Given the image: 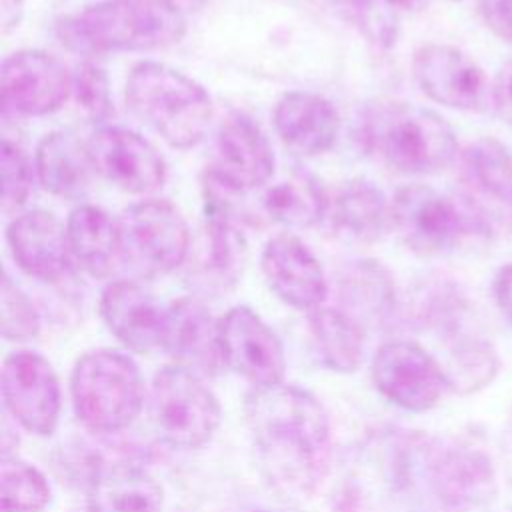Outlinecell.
<instances>
[{
    "label": "cell",
    "instance_id": "5",
    "mask_svg": "<svg viewBox=\"0 0 512 512\" xmlns=\"http://www.w3.org/2000/svg\"><path fill=\"white\" fill-rule=\"evenodd\" d=\"M70 392L78 420L94 432L124 430L136 420L144 402L136 362L112 348H98L76 360Z\"/></svg>",
    "mask_w": 512,
    "mask_h": 512
},
{
    "label": "cell",
    "instance_id": "16",
    "mask_svg": "<svg viewBox=\"0 0 512 512\" xmlns=\"http://www.w3.org/2000/svg\"><path fill=\"white\" fill-rule=\"evenodd\" d=\"M6 242L18 268L42 282H58L72 268L68 232L48 210L34 208L12 218Z\"/></svg>",
    "mask_w": 512,
    "mask_h": 512
},
{
    "label": "cell",
    "instance_id": "28",
    "mask_svg": "<svg viewBox=\"0 0 512 512\" xmlns=\"http://www.w3.org/2000/svg\"><path fill=\"white\" fill-rule=\"evenodd\" d=\"M342 302L350 308L348 314L382 320L392 314L396 290L390 272L376 260H354L340 274Z\"/></svg>",
    "mask_w": 512,
    "mask_h": 512
},
{
    "label": "cell",
    "instance_id": "15",
    "mask_svg": "<svg viewBox=\"0 0 512 512\" xmlns=\"http://www.w3.org/2000/svg\"><path fill=\"white\" fill-rule=\"evenodd\" d=\"M262 274L270 290L298 310L318 308L328 294L322 264L294 234H278L262 250Z\"/></svg>",
    "mask_w": 512,
    "mask_h": 512
},
{
    "label": "cell",
    "instance_id": "41",
    "mask_svg": "<svg viewBox=\"0 0 512 512\" xmlns=\"http://www.w3.org/2000/svg\"><path fill=\"white\" fill-rule=\"evenodd\" d=\"M256 512H268V510H256Z\"/></svg>",
    "mask_w": 512,
    "mask_h": 512
},
{
    "label": "cell",
    "instance_id": "14",
    "mask_svg": "<svg viewBox=\"0 0 512 512\" xmlns=\"http://www.w3.org/2000/svg\"><path fill=\"white\" fill-rule=\"evenodd\" d=\"M86 148L94 172L128 194H146L164 184L162 154L132 130L104 126L88 138Z\"/></svg>",
    "mask_w": 512,
    "mask_h": 512
},
{
    "label": "cell",
    "instance_id": "18",
    "mask_svg": "<svg viewBox=\"0 0 512 512\" xmlns=\"http://www.w3.org/2000/svg\"><path fill=\"white\" fill-rule=\"evenodd\" d=\"M212 170L240 192L262 186L272 178V146L250 116L232 112L222 120L216 134V162Z\"/></svg>",
    "mask_w": 512,
    "mask_h": 512
},
{
    "label": "cell",
    "instance_id": "4",
    "mask_svg": "<svg viewBox=\"0 0 512 512\" xmlns=\"http://www.w3.org/2000/svg\"><path fill=\"white\" fill-rule=\"evenodd\" d=\"M126 100L136 116L180 150L196 146L214 116L212 100L196 80L150 60L132 66Z\"/></svg>",
    "mask_w": 512,
    "mask_h": 512
},
{
    "label": "cell",
    "instance_id": "33",
    "mask_svg": "<svg viewBox=\"0 0 512 512\" xmlns=\"http://www.w3.org/2000/svg\"><path fill=\"white\" fill-rule=\"evenodd\" d=\"M72 92L82 112L92 122H106L114 112L106 72L94 62H84L72 76Z\"/></svg>",
    "mask_w": 512,
    "mask_h": 512
},
{
    "label": "cell",
    "instance_id": "40",
    "mask_svg": "<svg viewBox=\"0 0 512 512\" xmlns=\"http://www.w3.org/2000/svg\"><path fill=\"white\" fill-rule=\"evenodd\" d=\"M182 12L186 10H200L204 4H208L210 0H172Z\"/></svg>",
    "mask_w": 512,
    "mask_h": 512
},
{
    "label": "cell",
    "instance_id": "21",
    "mask_svg": "<svg viewBox=\"0 0 512 512\" xmlns=\"http://www.w3.org/2000/svg\"><path fill=\"white\" fill-rule=\"evenodd\" d=\"M328 210H332L334 230L350 242L370 244L392 228L390 200L366 178L342 182Z\"/></svg>",
    "mask_w": 512,
    "mask_h": 512
},
{
    "label": "cell",
    "instance_id": "9",
    "mask_svg": "<svg viewBox=\"0 0 512 512\" xmlns=\"http://www.w3.org/2000/svg\"><path fill=\"white\" fill-rule=\"evenodd\" d=\"M372 380L384 398L410 412L434 408L450 388L440 362L408 340H392L376 350Z\"/></svg>",
    "mask_w": 512,
    "mask_h": 512
},
{
    "label": "cell",
    "instance_id": "39",
    "mask_svg": "<svg viewBox=\"0 0 512 512\" xmlns=\"http://www.w3.org/2000/svg\"><path fill=\"white\" fill-rule=\"evenodd\" d=\"M396 10H406V12H418L424 10L430 0H388Z\"/></svg>",
    "mask_w": 512,
    "mask_h": 512
},
{
    "label": "cell",
    "instance_id": "17",
    "mask_svg": "<svg viewBox=\"0 0 512 512\" xmlns=\"http://www.w3.org/2000/svg\"><path fill=\"white\" fill-rule=\"evenodd\" d=\"M100 314L108 330L130 350L150 354L164 348L168 308L136 282H112L100 298Z\"/></svg>",
    "mask_w": 512,
    "mask_h": 512
},
{
    "label": "cell",
    "instance_id": "8",
    "mask_svg": "<svg viewBox=\"0 0 512 512\" xmlns=\"http://www.w3.org/2000/svg\"><path fill=\"white\" fill-rule=\"evenodd\" d=\"M120 260L142 276L176 270L188 256L190 232L182 214L166 200H142L118 218Z\"/></svg>",
    "mask_w": 512,
    "mask_h": 512
},
{
    "label": "cell",
    "instance_id": "6",
    "mask_svg": "<svg viewBox=\"0 0 512 512\" xmlns=\"http://www.w3.org/2000/svg\"><path fill=\"white\" fill-rule=\"evenodd\" d=\"M392 228L420 256H442L486 232L484 212L468 198L426 184L400 188L390 200Z\"/></svg>",
    "mask_w": 512,
    "mask_h": 512
},
{
    "label": "cell",
    "instance_id": "36",
    "mask_svg": "<svg viewBox=\"0 0 512 512\" xmlns=\"http://www.w3.org/2000/svg\"><path fill=\"white\" fill-rule=\"evenodd\" d=\"M492 108L512 126V60H506L492 80Z\"/></svg>",
    "mask_w": 512,
    "mask_h": 512
},
{
    "label": "cell",
    "instance_id": "23",
    "mask_svg": "<svg viewBox=\"0 0 512 512\" xmlns=\"http://www.w3.org/2000/svg\"><path fill=\"white\" fill-rule=\"evenodd\" d=\"M34 166L42 188L64 200L84 196L94 170L86 144L68 132L46 134L36 148Z\"/></svg>",
    "mask_w": 512,
    "mask_h": 512
},
{
    "label": "cell",
    "instance_id": "25",
    "mask_svg": "<svg viewBox=\"0 0 512 512\" xmlns=\"http://www.w3.org/2000/svg\"><path fill=\"white\" fill-rule=\"evenodd\" d=\"M66 232L72 256L90 276L106 278L112 274L120 260L118 220H112L98 206L80 204L70 212Z\"/></svg>",
    "mask_w": 512,
    "mask_h": 512
},
{
    "label": "cell",
    "instance_id": "1",
    "mask_svg": "<svg viewBox=\"0 0 512 512\" xmlns=\"http://www.w3.org/2000/svg\"><path fill=\"white\" fill-rule=\"evenodd\" d=\"M244 408L260 454L278 480L304 490L322 478L332 430L328 412L316 396L280 382L254 388Z\"/></svg>",
    "mask_w": 512,
    "mask_h": 512
},
{
    "label": "cell",
    "instance_id": "29",
    "mask_svg": "<svg viewBox=\"0 0 512 512\" xmlns=\"http://www.w3.org/2000/svg\"><path fill=\"white\" fill-rule=\"evenodd\" d=\"M462 162L480 190L512 206V152L508 146L490 136L478 138L462 152Z\"/></svg>",
    "mask_w": 512,
    "mask_h": 512
},
{
    "label": "cell",
    "instance_id": "35",
    "mask_svg": "<svg viewBox=\"0 0 512 512\" xmlns=\"http://www.w3.org/2000/svg\"><path fill=\"white\" fill-rule=\"evenodd\" d=\"M478 6L492 34L512 44V0H478Z\"/></svg>",
    "mask_w": 512,
    "mask_h": 512
},
{
    "label": "cell",
    "instance_id": "32",
    "mask_svg": "<svg viewBox=\"0 0 512 512\" xmlns=\"http://www.w3.org/2000/svg\"><path fill=\"white\" fill-rule=\"evenodd\" d=\"M0 330L6 340L26 342L40 330V316L30 298L8 274L0 286Z\"/></svg>",
    "mask_w": 512,
    "mask_h": 512
},
{
    "label": "cell",
    "instance_id": "13",
    "mask_svg": "<svg viewBox=\"0 0 512 512\" xmlns=\"http://www.w3.org/2000/svg\"><path fill=\"white\" fill-rule=\"evenodd\" d=\"M2 108L18 116H44L58 110L72 92L66 66L44 50H18L2 62Z\"/></svg>",
    "mask_w": 512,
    "mask_h": 512
},
{
    "label": "cell",
    "instance_id": "37",
    "mask_svg": "<svg viewBox=\"0 0 512 512\" xmlns=\"http://www.w3.org/2000/svg\"><path fill=\"white\" fill-rule=\"evenodd\" d=\"M492 290L498 308L512 322V264H506L496 272Z\"/></svg>",
    "mask_w": 512,
    "mask_h": 512
},
{
    "label": "cell",
    "instance_id": "11",
    "mask_svg": "<svg viewBox=\"0 0 512 512\" xmlns=\"http://www.w3.org/2000/svg\"><path fill=\"white\" fill-rule=\"evenodd\" d=\"M2 398L14 420L36 436L54 434L62 394L52 364L30 350L12 352L2 364Z\"/></svg>",
    "mask_w": 512,
    "mask_h": 512
},
{
    "label": "cell",
    "instance_id": "20",
    "mask_svg": "<svg viewBox=\"0 0 512 512\" xmlns=\"http://www.w3.org/2000/svg\"><path fill=\"white\" fill-rule=\"evenodd\" d=\"M274 128L290 150L314 156L332 148L340 118L326 98L310 92H288L274 108Z\"/></svg>",
    "mask_w": 512,
    "mask_h": 512
},
{
    "label": "cell",
    "instance_id": "24",
    "mask_svg": "<svg viewBox=\"0 0 512 512\" xmlns=\"http://www.w3.org/2000/svg\"><path fill=\"white\" fill-rule=\"evenodd\" d=\"M162 508V486L132 464L100 470L88 490V512H162Z\"/></svg>",
    "mask_w": 512,
    "mask_h": 512
},
{
    "label": "cell",
    "instance_id": "27",
    "mask_svg": "<svg viewBox=\"0 0 512 512\" xmlns=\"http://www.w3.org/2000/svg\"><path fill=\"white\" fill-rule=\"evenodd\" d=\"M328 208L330 198L322 182L306 170H292L264 194L266 214L288 228L314 226L324 218Z\"/></svg>",
    "mask_w": 512,
    "mask_h": 512
},
{
    "label": "cell",
    "instance_id": "30",
    "mask_svg": "<svg viewBox=\"0 0 512 512\" xmlns=\"http://www.w3.org/2000/svg\"><path fill=\"white\" fill-rule=\"evenodd\" d=\"M52 498V490L38 468L2 454L0 460V506L2 512H42Z\"/></svg>",
    "mask_w": 512,
    "mask_h": 512
},
{
    "label": "cell",
    "instance_id": "34",
    "mask_svg": "<svg viewBox=\"0 0 512 512\" xmlns=\"http://www.w3.org/2000/svg\"><path fill=\"white\" fill-rule=\"evenodd\" d=\"M2 212L10 214L22 208L32 186V166L26 152L8 138H2Z\"/></svg>",
    "mask_w": 512,
    "mask_h": 512
},
{
    "label": "cell",
    "instance_id": "38",
    "mask_svg": "<svg viewBox=\"0 0 512 512\" xmlns=\"http://www.w3.org/2000/svg\"><path fill=\"white\" fill-rule=\"evenodd\" d=\"M24 12V0H0V20L4 32L18 26Z\"/></svg>",
    "mask_w": 512,
    "mask_h": 512
},
{
    "label": "cell",
    "instance_id": "10",
    "mask_svg": "<svg viewBox=\"0 0 512 512\" xmlns=\"http://www.w3.org/2000/svg\"><path fill=\"white\" fill-rule=\"evenodd\" d=\"M412 68L430 100L464 112L492 108V82L466 52L448 44H424L416 50Z\"/></svg>",
    "mask_w": 512,
    "mask_h": 512
},
{
    "label": "cell",
    "instance_id": "7",
    "mask_svg": "<svg viewBox=\"0 0 512 512\" xmlns=\"http://www.w3.org/2000/svg\"><path fill=\"white\" fill-rule=\"evenodd\" d=\"M220 402L198 372L168 364L150 386V418L158 436L172 448L204 446L220 424Z\"/></svg>",
    "mask_w": 512,
    "mask_h": 512
},
{
    "label": "cell",
    "instance_id": "31",
    "mask_svg": "<svg viewBox=\"0 0 512 512\" xmlns=\"http://www.w3.org/2000/svg\"><path fill=\"white\" fill-rule=\"evenodd\" d=\"M336 12L366 40L392 48L398 38L396 8L388 0H332Z\"/></svg>",
    "mask_w": 512,
    "mask_h": 512
},
{
    "label": "cell",
    "instance_id": "12",
    "mask_svg": "<svg viewBox=\"0 0 512 512\" xmlns=\"http://www.w3.org/2000/svg\"><path fill=\"white\" fill-rule=\"evenodd\" d=\"M224 366L254 388L282 382L286 356L276 332L248 306H234L218 320Z\"/></svg>",
    "mask_w": 512,
    "mask_h": 512
},
{
    "label": "cell",
    "instance_id": "2",
    "mask_svg": "<svg viewBox=\"0 0 512 512\" xmlns=\"http://www.w3.org/2000/svg\"><path fill=\"white\" fill-rule=\"evenodd\" d=\"M186 34V14L172 0H104L56 22V36L84 56L166 48Z\"/></svg>",
    "mask_w": 512,
    "mask_h": 512
},
{
    "label": "cell",
    "instance_id": "3",
    "mask_svg": "<svg viewBox=\"0 0 512 512\" xmlns=\"http://www.w3.org/2000/svg\"><path fill=\"white\" fill-rule=\"evenodd\" d=\"M360 138L384 164L412 176L438 174L458 154L456 134L442 116L402 100L370 104L360 120Z\"/></svg>",
    "mask_w": 512,
    "mask_h": 512
},
{
    "label": "cell",
    "instance_id": "26",
    "mask_svg": "<svg viewBox=\"0 0 512 512\" xmlns=\"http://www.w3.org/2000/svg\"><path fill=\"white\" fill-rule=\"evenodd\" d=\"M308 328L318 360L334 372H356L364 358V330L344 310L318 306L308 312Z\"/></svg>",
    "mask_w": 512,
    "mask_h": 512
},
{
    "label": "cell",
    "instance_id": "22",
    "mask_svg": "<svg viewBox=\"0 0 512 512\" xmlns=\"http://www.w3.org/2000/svg\"><path fill=\"white\" fill-rule=\"evenodd\" d=\"M436 492L444 506L476 504L494 490L490 458L480 450L436 446L432 454Z\"/></svg>",
    "mask_w": 512,
    "mask_h": 512
},
{
    "label": "cell",
    "instance_id": "19",
    "mask_svg": "<svg viewBox=\"0 0 512 512\" xmlns=\"http://www.w3.org/2000/svg\"><path fill=\"white\" fill-rule=\"evenodd\" d=\"M176 360L200 376H214L224 366L218 320L192 298H180L168 306L164 348Z\"/></svg>",
    "mask_w": 512,
    "mask_h": 512
}]
</instances>
